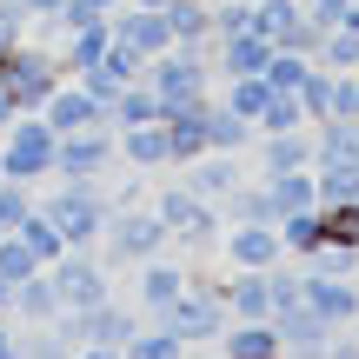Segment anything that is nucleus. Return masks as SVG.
<instances>
[{
  "instance_id": "obj_28",
  "label": "nucleus",
  "mask_w": 359,
  "mask_h": 359,
  "mask_svg": "<svg viewBox=\"0 0 359 359\" xmlns=\"http://www.w3.org/2000/svg\"><path fill=\"white\" fill-rule=\"evenodd\" d=\"M273 226H280L286 259H306V253H320V246H326V219H320V206H299V213L273 219Z\"/></svg>"
},
{
  "instance_id": "obj_8",
  "label": "nucleus",
  "mask_w": 359,
  "mask_h": 359,
  "mask_svg": "<svg viewBox=\"0 0 359 359\" xmlns=\"http://www.w3.org/2000/svg\"><path fill=\"white\" fill-rule=\"evenodd\" d=\"M160 320H167L173 333L187 339V346H213V339L226 333V320H233V313H226V299H219L213 286H187V293H180L173 306L160 313Z\"/></svg>"
},
{
  "instance_id": "obj_12",
  "label": "nucleus",
  "mask_w": 359,
  "mask_h": 359,
  "mask_svg": "<svg viewBox=\"0 0 359 359\" xmlns=\"http://www.w3.org/2000/svg\"><path fill=\"white\" fill-rule=\"evenodd\" d=\"M299 273H306V266H299ZM299 299H306L326 326H353L359 320V286H353V273H306Z\"/></svg>"
},
{
  "instance_id": "obj_4",
  "label": "nucleus",
  "mask_w": 359,
  "mask_h": 359,
  "mask_svg": "<svg viewBox=\"0 0 359 359\" xmlns=\"http://www.w3.org/2000/svg\"><path fill=\"white\" fill-rule=\"evenodd\" d=\"M53 147H60V133L40 114H13L7 133H0V173L20 180V187H47L53 180Z\"/></svg>"
},
{
  "instance_id": "obj_50",
  "label": "nucleus",
  "mask_w": 359,
  "mask_h": 359,
  "mask_svg": "<svg viewBox=\"0 0 359 359\" xmlns=\"http://www.w3.org/2000/svg\"><path fill=\"white\" fill-rule=\"evenodd\" d=\"M13 114H20V107H13V93L0 87V133H7V120H13Z\"/></svg>"
},
{
  "instance_id": "obj_42",
  "label": "nucleus",
  "mask_w": 359,
  "mask_h": 359,
  "mask_svg": "<svg viewBox=\"0 0 359 359\" xmlns=\"http://www.w3.org/2000/svg\"><path fill=\"white\" fill-rule=\"evenodd\" d=\"M253 27V0H213V40H233Z\"/></svg>"
},
{
  "instance_id": "obj_13",
  "label": "nucleus",
  "mask_w": 359,
  "mask_h": 359,
  "mask_svg": "<svg viewBox=\"0 0 359 359\" xmlns=\"http://www.w3.org/2000/svg\"><path fill=\"white\" fill-rule=\"evenodd\" d=\"M133 273H140V280H133V293H140V320H160V313H167L173 299L193 286V273H187V266H173L167 253H160V259H140Z\"/></svg>"
},
{
  "instance_id": "obj_30",
  "label": "nucleus",
  "mask_w": 359,
  "mask_h": 359,
  "mask_svg": "<svg viewBox=\"0 0 359 359\" xmlns=\"http://www.w3.org/2000/svg\"><path fill=\"white\" fill-rule=\"evenodd\" d=\"M147 120H160V100H154V87L147 80H133V87H120L114 100H107V127H147Z\"/></svg>"
},
{
  "instance_id": "obj_14",
  "label": "nucleus",
  "mask_w": 359,
  "mask_h": 359,
  "mask_svg": "<svg viewBox=\"0 0 359 359\" xmlns=\"http://www.w3.org/2000/svg\"><path fill=\"white\" fill-rule=\"evenodd\" d=\"M107 20H114V40H127V47L147 53V60L173 47V27H167V13H160V7H127V0H120Z\"/></svg>"
},
{
  "instance_id": "obj_47",
  "label": "nucleus",
  "mask_w": 359,
  "mask_h": 359,
  "mask_svg": "<svg viewBox=\"0 0 359 359\" xmlns=\"http://www.w3.org/2000/svg\"><path fill=\"white\" fill-rule=\"evenodd\" d=\"M20 7H27V13H34V27H40V20H53V13H60V7H67V0H20Z\"/></svg>"
},
{
  "instance_id": "obj_46",
  "label": "nucleus",
  "mask_w": 359,
  "mask_h": 359,
  "mask_svg": "<svg viewBox=\"0 0 359 359\" xmlns=\"http://www.w3.org/2000/svg\"><path fill=\"white\" fill-rule=\"evenodd\" d=\"M0 359H20V326L0 320Z\"/></svg>"
},
{
  "instance_id": "obj_20",
  "label": "nucleus",
  "mask_w": 359,
  "mask_h": 359,
  "mask_svg": "<svg viewBox=\"0 0 359 359\" xmlns=\"http://www.w3.org/2000/svg\"><path fill=\"white\" fill-rule=\"evenodd\" d=\"M120 160H127L133 173H167L173 154H167V120H147V127H120Z\"/></svg>"
},
{
  "instance_id": "obj_55",
  "label": "nucleus",
  "mask_w": 359,
  "mask_h": 359,
  "mask_svg": "<svg viewBox=\"0 0 359 359\" xmlns=\"http://www.w3.org/2000/svg\"><path fill=\"white\" fill-rule=\"evenodd\" d=\"M0 180H7V173H0Z\"/></svg>"
},
{
  "instance_id": "obj_17",
  "label": "nucleus",
  "mask_w": 359,
  "mask_h": 359,
  "mask_svg": "<svg viewBox=\"0 0 359 359\" xmlns=\"http://www.w3.org/2000/svg\"><path fill=\"white\" fill-rule=\"evenodd\" d=\"M266 60H273V40L259 34V27H246V34H233V40H213V80L266 74Z\"/></svg>"
},
{
  "instance_id": "obj_32",
  "label": "nucleus",
  "mask_w": 359,
  "mask_h": 359,
  "mask_svg": "<svg viewBox=\"0 0 359 359\" xmlns=\"http://www.w3.org/2000/svg\"><path fill=\"white\" fill-rule=\"evenodd\" d=\"M313 60H320L326 74H359V34L353 27H326L320 47H313Z\"/></svg>"
},
{
  "instance_id": "obj_18",
  "label": "nucleus",
  "mask_w": 359,
  "mask_h": 359,
  "mask_svg": "<svg viewBox=\"0 0 359 359\" xmlns=\"http://www.w3.org/2000/svg\"><path fill=\"white\" fill-rule=\"evenodd\" d=\"M219 299H226L233 320H273V286L266 266H233V280H219Z\"/></svg>"
},
{
  "instance_id": "obj_21",
  "label": "nucleus",
  "mask_w": 359,
  "mask_h": 359,
  "mask_svg": "<svg viewBox=\"0 0 359 359\" xmlns=\"http://www.w3.org/2000/svg\"><path fill=\"white\" fill-rule=\"evenodd\" d=\"M114 40V20L107 13H93V20H80V27H67L60 40H53V60L67 67V74H80V67H93L100 60V47Z\"/></svg>"
},
{
  "instance_id": "obj_7",
  "label": "nucleus",
  "mask_w": 359,
  "mask_h": 359,
  "mask_svg": "<svg viewBox=\"0 0 359 359\" xmlns=\"http://www.w3.org/2000/svg\"><path fill=\"white\" fill-rule=\"evenodd\" d=\"M47 273H53V293H60L67 313H87V306L107 299V259L93 253V246H67Z\"/></svg>"
},
{
  "instance_id": "obj_33",
  "label": "nucleus",
  "mask_w": 359,
  "mask_h": 359,
  "mask_svg": "<svg viewBox=\"0 0 359 359\" xmlns=\"http://www.w3.org/2000/svg\"><path fill=\"white\" fill-rule=\"evenodd\" d=\"M13 233H20V240H27V253H34L40 266H53V259L67 253V240H60V226H53V219L40 213V206H34V213H27V219H20V226H13Z\"/></svg>"
},
{
  "instance_id": "obj_29",
  "label": "nucleus",
  "mask_w": 359,
  "mask_h": 359,
  "mask_svg": "<svg viewBox=\"0 0 359 359\" xmlns=\"http://www.w3.org/2000/svg\"><path fill=\"white\" fill-rule=\"evenodd\" d=\"M313 193H320V206L359 200V160H313Z\"/></svg>"
},
{
  "instance_id": "obj_15",
  "label": "nucleus",
  "mask_w": 359,
  "mask_h": 359,
  "mask_svg": "<svg viewBox=\"0 0 359 359\" xmlns=\"http://www.w3.org/2000/svg\"><path fill=\"white\" fill-rule=\"evenodd\" d=\"M219 246H226L233 266H273V259H286L280 226H266V219H233V226L219 233Z\"/></svg>"
},
{
  "instance_id": "obj_5",
  "label": "nucleus",
  "mask_w": 359,
  "mask_h": 359,
  "mask_svg": "<svg viewBox=\"0 0 359 359\" xmlns=\"http://www.w3.org/2000/svg\"><path fill=\"white\" fill-rule=\"evenodd\" d=\"M60 80H67V67L53 60V47H47V40H34V34H27L20 47L0 53V87L13 93V107H20V114H40V100H47Z\"/></svg>"
},
{
  "instance_id": "obj_52",
  "label": "nucleus",
  "mask_w": 359,
  "mask_h": 359,
  "mask_svg": "<svg viewBox=\"0 0 359 359\" xmlns=\"http://www.w3.org/2000/svg\"><path fill=\"white\" fill-rule=\"evenodd\" d=\"M187 359H226L219 346H187Z\"/></svg>"
},
{
  "instance_id": "obj_23",
  "label": "nucleus",
  "mask_w": 359,
  "mask_h": 359,
  "mask_svg": "<svg viewBox=\"0 0 359 359\" xmlns=\"http://www.w3.org/2000/svg\"><path fill=\"white\" fill-rule=\"evenodd\" d=\"M253 147H259V173L313 167V127H293V133H253Z\"/></svg>"
},
{
  "instance_id": "obj_36",
  "label": "nucleus",
  "mask_w": 359,
  "mask_h": 359,
  "mask_svg": "<svg viewBox=\"0 0 359 359\" xmlns=\"http://www.w3.org/2000/svg\"><path fill=\"white\" fill-rule=\"evenodd\" d=\"M299 107H306V127H320V120H333V74H326L320 60H313V74L299 80Z\"/></svg>"
},
{
  "instance_id": "obj_16",
  "label": "nucleus",
  "mask_w": 359,
  "mask_h": 359,
  "mask_svg": "<svg viewBox=\"0 0 359 359\" xmlns=\"http://www.w3.org/2000/svg\"><path fill=\"white\" fill-rule=\"evenodd\" d=\"M133 333H140V313H133V306H120L114 293H107L100 306H87V313H80V346H127Z\"/></svg>"
},
{
  "instance_id": "obj_54",
  "label": "nucleus",
  "mask_w": 359,
  "mask_h": 359,
  "mask_svg": "<svg viewBox=\"0 0 359 359\" xmlns=\"http://www.w3.org/2000/svg\"><path fill=\"white\" fill-rule=\"evenodd\" d=\"M127 7H167V0H127Z\"/></svg>"
},
{
  "instance_id": "obj_44",
  "label": "nucleus",
  "mask_w": 359,
  "mask_h": 359,
  "mask_svg": "<svg viewBox=\"0 0 359 359\" xmlns=\"http://www.w3.org/2000/svg\"><path fill=\"white\" fill-rule=\"evenodd\" d=\"M333 114H359V74H333Z\"/></svg>"
},
{
  "instance_id": "obj_35",
  "label": "nucleus",
  "mask_w": 359,
  "mask_h": 359,
  "mask_svg": "<svg viewBox=\"0 0 359 359\" xmlns=\"http://www.w3.org/2000/svg\"><path fill=\"white\" fill-rule=\"evenodd\" d=\"M266 93H273V87H266V74H233L219 100H226V107H233L240 120H259V107H266Z\"/></svg>"
},
{
  "instance_id": "obj_45",
  "label": "nucleus",
  "mask_w": 359,
  "mask_h": 359,
  "mask_svg": "<svg viewBox=\"0 0 359 359\" xmlns=\"http://www.w3.org/2000/svg\"><path fill=\"white\" fill-rule=\"evenodd\" d=\"M107 200H114V206H140V200H147V180H127V187L107 193Z\"/></svg>"
},
{
  "instance_id": "obj_31",
  "label": "nucleus",
  "mask_w": 359,
  "mask_h": 359,
  "mask_svg": "<svg viewBox=\"0 0 359 359\" xmlns=\"http://www.w3.org/2000/svg\"><path fill=\"white\" fill-rule=\"evenodd\" d=\"M120 353L127 359H187V339H180L167 320H140V333H133Z\"/></svg>"
},
{
  "instance_id": "obj_49",
  "label": "nucleus",
  "mask_w": 359,
  "mask_h": 359,
  "mask_svg": "<svg viewBox=\"0 0 359 359\" xmlns=\"http://www.w3.org/2000/svg\"><path fill=\"white\" fill-rule=\"evenodd\" d=\"M74 359H127L120 346H74Z\"/></svg>"
},
{
  "instance_id": "obj_10",
  "label": "nucleus",
  "mask_w": 359,
  "mask_h": 359,
  "mask_svg": "<svg viewBox=\"0 0 359 359\" xmlns=\"http://www.w3.org/2000/svg\"><path fill=\"white\" fill-rule=\"evenodd\" d=\"M273 333H280V353L286 359H326V339H333L339 326H326L306 299H293V306L273 313Z\"/></svg>"
},
{
  "instance_id": "obj_1",
  "label": "nucleus",
  "mask_w": 359,
  "mask_h": 359,
  "mask_svg": "<svg viewBox=\"0 0 359 359\" xmlns=\"http://www.w3.org/2000/svg\"><path fill=\"white\" fill-rule=\"evenodd\" d=\"M140 80L154 87L160 114H173V107H200V100H213V40H206V47H167V53H154Z\"/></svg>"
},
{
  "instance_id": "obj_51",
  "label": "nucleus",
  "mask_w": 359,
  "mask_h": 359,
  "mask_svg": "<svg viewBox=\"0 0 359 359\" xmlns=\"http://www.w3.org/2000/svg\"><path fill=\"white\" fill-rule=\"evenodd\" d=\"M0 320H13V286L0 280Z\"/></svg>"
},
{
  "instance_id": "obj_25",
  "label": "nucleus",
  "mask_w": 359,
  "mask_h": 359,
  "mask_svg": "<svg viewBox=\"0 0 359 359\" xmlns=\"http://www.w3.org/2000/svg\"><path fill=\"white\" fill-rule=\"evenodd\" d=\"M53 313H60V293H53V273L40 266V273H27V280L13 286V320L20 326H47Z\"/></svg>"
},
{
  "instance_id": "obj_11",
  "label": "nucleus",
  "mask_w": 359,
  "mask_h": 359,
  "mask_svg": "<svg viewBox=\"0 0 359 359\" xmlns=\"http://www.w3.org/2000/svg\"><path fill=\"white\" fill-rule=\"evenodd\" d=\"M40 120H47L53 133H87V127H107V107L93 100V93L80 87L74 74H67L60 87H53L47 100H40Z\"/></svg>"
},
{
  "instance_id": "obj_39",
  "label": "nucleus",
  "mask_w": 359,
  "mask_h": 359,
  "mask_svg": "<svg viewBox=\"0 0 359 359\" xmlns=\"http://www.w3.org/2000/svg\"><path fill=\"white\" fill-rule=\"evenodd\" d=\"M20 359H74V346H67V339L53 333V320H47V326H27L20 333Z\"/></svg>"
},
{
  "instance_id": "obj_24",
  "label": "nucleus",
  "mask_w": 359,
  "mask_h": 359,
  "mask_svg": "<svg viewBox=\"0 0 359 359\" xmlns=\"http://www.w3.org/2000/svg\"><path fill=\"white\" fill-rule=\"evenodd\" d=\"M259 187H266L273 200V219L299 213V206H320V193H313V167H286V173H259Z\"/></svg>"
},
{
  "instance_id": "obj_53",
  "label": "nucleus",
  "mask_w": 359,
  "mask_h": 359,
  "mask_svg": "<svg viewBox=\"0 0 359 359\" xmlns=\"http://www.w3.org/2000/svg\"><path fill=\"white\" fill-rule=\"evenodd\" d=\"M87 7H100V13H114V7H120V0H87Z\"/></svg>"
},
{
  "instance_id": "obj_19",
  "label": "nucleus",
  "mask_w": 359,
  "mask_h": 359,
  "mask_svg": "<svg viewBox=\"0 0 359 359\" xmlns=\"http://www.w3.org/2000/svg\"><path fill=\"white\" fill-rule=\"evenodd\" d=\"M180 180H187V187L200 193L206 206H219V200H226V193L240 187L246 173H240V160H233V154H213V147H206L200 160H187V167H180Z\"/></svg>"
},
{
  "instance_id": "obj_6",
  "label": "nucleus",
  "mask_w": 359,
  "mask_h": 359,
  "mask_svg": "<svg viewBox=\"0 0 359 359\" xmlns=\"http://www.w3.org/2000/svg\"><path fill=\"white\" fill-rule=\"evenodd\" d=\"M114 167H120V140H114V127L60 133V147H53V180H74V187H100Z\"/></svg>"
},
{
  "instance_id": "obj_9",
  "label": "nucleus",
  "mask_w": 359,
  "mask_h": 359,
  "mask_svg": "<svg viewBox=\"0 0 359 359\" xmlns=\"http://www.w3.org/2000/svg\"><path fill=\"white\" fill-rule=\"evenodd\" d=\"M140 74H147V53H133L127 40H107V47H100V60H93V67H80L74 80H80V87H87L93 100L107 107V100H114L120 87H133Z\"/></svg>"
},
{
  "instance_id": "obj_40",
  "label": "nucleus",
  "mask_w": 359,
  "mask_h": 359,
  "mask_svg": "<svg viewBox=\"0 0 359 359\" xmlns=\"http://www.w3.org/2000/svg\"><path fill=\"white\" fill-rule=\"evenodd\" d=\"M34 193L40 187H20V180H0V233H13L27 213H34Z\"/></svg>"
},
{
  "instance_id": "obj_37",
  "label": "nucleus",
  "mask_w": 359,
  "mask_h": 359,
  "mask_svg": "<svg viewBox=\"0 0 359 359\" xmlns=\"http://www.w3.org/2000/svg\"><path fill=\"white\" fill-rule=\"evenodd\" d=\"M313 74V53H293V47H273V60H266V87H280V93H299V80Z\"/></svg>"
},
{
  "instance_id": "obj_48",
  "label": "nucleus",
  "mask_w": 359,
  "mask_h": 359,
  "mask_svg": "<svg viewBox=\"0 0 359 359\" xmlns=\"http://www.w3.org/2000/svg\"><path fill=\"white\" fill-rule=\"evenodd\" d=\"M326 359H359V339H339L333 333V339H326Z\"/></svg>"
},
{
  "instance_id": "obj_34",
  "label": "nucleus",
  "mask_w": 359,
  "mask_h": 359,
  "mask_svg": "<svg viewBox=\"0 0 359 359\" xmlns=\"http://www.w3.org/2000/svg\"><path fill=\"white\" fill-rule=\"evenodd\" d=\"M253 127H259V133H293V127H306V107H299V93H280V87H273Z\"/></svg>"
},
{
  "instance_id": "obj_27",
  "label": "nucleus",
  "mask_w": 359,
  "mask_h": 359,
  "mask_svg": "<svg viewBox=\"0 0 359 359\" xmlns=\"http://www.w3.org/2000/svg\"><path fill=\"white\" fill-rule=\"evenodd\" d=\"M253 120H240L233 114L226 100H206V147H213V154H240V147H253Z\"/></svg>"
},
{
  "instance_id": "obj_3",
  "label": "nucleus",
  "mask_w": 359,
  "mask_h": 359,
  "mask_svg": "<svg viewBox=\"0 0 359 359\" xmlns=\"http://www.w3.org/2000/svg\"><path fill=\"white\" fill-rule=\"evenodd\" d=\"M167 246H173V233L160 226V213L140 200V206H114V219H107L93 253H100L107 266H140V259H160Z\"/></svg>"
},
{
  "instance_id": "obj_41",
  "label": "nucleus",
  "mask_w": 359,
  "mask_h": 359,
  "mask_svg": "<svg viewBox=\"0 0 359 359\" xmlns=\"http://www.w3.org/2000/svg\"><path fill=\"white\" fill-rule=\"evenodd\" d=\"M320 219H326V240H333V246H359V200L320 206Z\"/></svg>"
},
{
  "instance_id": "obj_26",
  "label": "nucleus",
  "mask_w": 359,
  "mask_h": 359,
  "mask_svg": "<svg viewBox=\"0 0 359 359\" xmlns=\"http://www.w3.org/2000/svg\"><path fill=\"white\" fill-rule=\"evenodd\" d=\"M167 27H173V47H206L213 40V0H167Z\"/></svg>"
},
{
  "instance_id": "obj_38",
  "label": "nucleus",
  "mask_w": 359,
  "mask_h": 359,
  "mask_svg": "<svg viewBox=\"0 0 359 359\" xmlns=\"http://www.w3.org/2000/svg\"><path fill=\"white\" fill-rule=\"evenodd\" d=\"M27 273H40V259L27 253V240H20V233H0V280H7V286H20Z\"/></svg>"
},
{
  "instance_id": "obj_22",
  "label": "nucleus",
  "mask_w": 359,
  "mask_h": 359,
  "mask_svg": "<svg viewBox=\"0 0 359 359\" xmlns=\"http://www.w3.org/2000/svg\"><path fill=\"white\" fill-rule=\"evenodd\" d=\"M226 359H286L280 353V333H273V320H226V333L213 339Z\"/></svg>"
},
{
  "instance_id": "obj_43",
  "label": "nucleus",
  "mask_w": 359,
  "mask_h": 359,
  "mask_svg": "<svg viewBox=\"0 0 359 359\" xmlns=\"http://www.w3.org/2000/svg\"><path fill=\"white\" fill-rule=\"evenodd\" d=\"M27 34H34V13H27L20 0H0V53H7V47H20Z\"/></svg>"
},
{
  "instance_id": "obj_2",
  "label": "nucleus",
  "mask_w": 359,
  "mask_h": 359,
  "mask_svg": "<svg viewBox=\"0 0 359 359\" xmlns=\"http://www.w3.org/2000/svg\"><path fill=\"white\" fill-rule=\"evenodd\" d=\"M34 206L60 226L67 246H100L107 219H114L107 187H74V180H47V193H34Z\"/></svg>"
}]
</instances>
